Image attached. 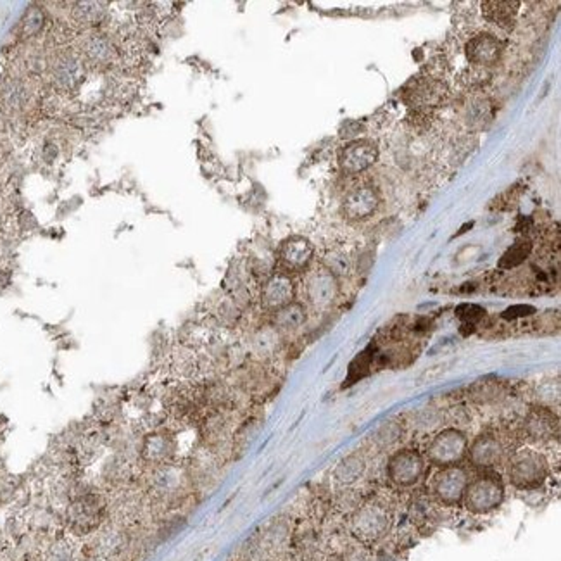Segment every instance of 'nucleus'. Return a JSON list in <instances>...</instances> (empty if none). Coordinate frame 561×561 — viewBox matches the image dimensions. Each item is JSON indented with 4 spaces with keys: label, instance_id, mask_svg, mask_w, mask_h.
I'll use <instances>...</instances> for the list:
<instances>
[{
    "label": "nucleus",
    "instance_id": "obj_1",
    "mask_svg": "<svg viewBox=\"0 0 561 561\" xmlns=\"http://www.w3.org/2000/svg\"><path fill=\"white\" fill-rule=\"evenodd\" d=\"M547 475H549L547 459L534 449H520L508 463L510 482L516 489H537L546 482Z\"/></svg>",
    "mask_w": 561,
    "mask_h": 561
},
{
    "label": "nucleus",
    "instance_id": "obj_2",
    "mask_svg": "<svg viewBox=\"0 0 561 561\" xmlns=\"http://www.w3.org/2000/svg\"><path fill=\"white\" fill-rule=\"evenodd\" d=\"M465 506L475 515H487L496 512L505 501V485L496 475H480L468 483L465 490Z\"/></svg>",
    "mask_w": 561,
    "mask_h": 561
},
{
    "label": "nucleus",
    "instance_id": "obj_3",
    "mask_svg": "<svg viewBox=\"0 0 561 561\" xmlns=\"http://www.w3.org/2000/svg\"><path fill=\"white\" fill-rule=\"evenodd\" d=\"M392 525L391 513L378 503H366L354 512L351 530L363 542H377L389 532Z\"/></svg>",
    "mask_w": 561,
    "mask_h": 561
},
{
    "label": "nucleus",
    "instance_id": "obj_4",
    "mask_svg": "<svg viewBox=\"0 0 561 561\" xmlns=\"http://www.w3.org/2000/svg\"><path fill=\"white\" fill-rule=\"evenodd\" d=\"M468 451V439L458 428H446L439 432L426 449L430 463L439 468L455 466L461 461Z\"/></svg>",
    "mask_w": 561,
    "mask_h": 561
},
{
    "label": "nucleus",
    "instance_id": "obj_5",
    "mask_svg": "<svg viewBox=\"0 0 561 561\" xmlns=\"http://www.w3.org/2000/svg\"><path fill=\"white\" fill-rule=\"evenodd\" d=\"M470 479L465 468L455 465L439 470L432 479L433 496L446 506H456L463 501Z\"/></svg>",
    "mask_w": 561,
    "mask_h": 561
},
{
    "label": "nucleus",
    "instance_id": "obj_6",
    "mask_svg": "<svg viewBox=\"0 0 561 561\" xmlns=\"http://www.w3.org/2000/svg\"><path fill=\"white\" fill-rule=\"evenodd\" d=\"M425 473V461L415 449L396 451L387 461V477L394 485L411 487L422 480Z\"/></svg>",
    "mask_w": 561,
    "mask_h": 561
},
{
    "label": "nucleus",
    "instance_id": "obj_7",
    "mask_svg": "<svg viewBox=\"0 0 561 561\" xmlns=\"http://www.w3.org/2000/svg\"><path fill=\"white\" fill-rule=\"evenodd\" d=\"M378 147L369 140H356L339 154L341 170L347 174H358L377 163Z\"/></svg>",
    "mask_w": 561,
    "mask_h": 561
},
{
    "label": "nucleus",
    "instance_id": "obj_8",
    "mask_svg": "<svg viewBox=\"0 0 561 561\" xmlns=\"http://www.w3.org/2000/svg\"><path fill=\"white\" fill-rule=\"evenodd\" d=\"M306 294H308L309 302L317 309L330 308L339 294L337 277L330 273L327 268L313 271L306 280Z\"/></svg>",
    "mask_w": 561,
    "mask_h": 561
},
{
    "label": "nucleus",
    "instance_id": "obj_9",
    "mask_svg": "<svg viewBox=\"0 0 561 561\" xmlns=\"http://www.w3.org/2000/svg\"><path fill=\"white\" fill-rule=\"evenodd\" d=\"M470 461L477 468H494L505 456L501 441L492 433H480L466 451Z\"/></svg>",
    "mask_w": 561,
    "mask_h": 561
},
{
    "label": "nucleus",
    "instance_id": "obj_10",
    "mask_svg": "<svg viewBox=\"0 0 561 561\" xmlns=\"http://www.w3.org/2000/svg\"><path fill=\"white\" fill-rule=\"evenodd\" d=\"M444 85L437 80L422 78L415 80L409 83L404 90V99L409 106L416 109H425V107L437 106L444 97Z\"/></svg>",
    "mask_w": 561,
    "mask_h": 561
},
{
    "label": "nucleus",
    "instance_id": "obj_11",
    "mask_svg": "<svg viewBox=\"0 0 561 561\" xmlns=\"http://www.w3.org/2000/svg\"><path fill=\"white\" fill-rule=\"evenodd\" d=\"M80 49H82L80 54H82L83 60L92 66H109L114 65L117 59V50L114 43L107 36L99 35V33L85 36Z\"/></svg>",
    "mask_w": 561,
    "mask_h": 561
},
{
    "label": "nucleus",
    "instance_id": "obj_12",
    "mask_svg": "<svg viewBox=\"0 0 561 561\" xmlns=\"http://www.w3.org/2000/svg\"><path fill=\"white\" fill-rule=\"evenodd\" d=\"M378 194L371 189V187H361L352 192H349L344 199V214L349 220H366L377 211Z\"/></svg>",
    "mask_w": 561,
    "mask_h": 561
},
{
    "label": "nucleus",
    "instance_id": "obj_13",
    "mask_svg": "<svg viewBox=\"0 0 561 561\" xmlns=\"http://www.w3.org/2000/svg\"><path fill=\"white\" fill-rule=\"evenodd\" d=\"M292 299H294V284L287 275L277 273L264 284L263 294H261L264 308L277 311V309L290 304Z\"/></svg>",
    "mask_w": 561,
    "mask_h": 561
},
{
    "label": "nucleus",
    "instance_id": "obj_14",
    "mask_svg": "<svg viewBox=\"0 0 561 561\" xmlns=\"http://www.w3.org/2000/svg\"><path fill=\"white\" fill-rule=\"evenodd\" d=\"M503 52V43L492 35L473 36L466 43V57L470 62L479 66L494 65Z\"/></svg>",
    "mask_w": 561,
    "mask_h": 561
},
{
    "label": "nucleus",
    "instance_id": "obj_15",
    "mask_svg": "<svg viewBox=\"0 0 561 561\" xmlns=\"http://www.w3.org/2000/svg\"><path fill=\"white\" fill-rule=\"evenodd\" d=\"M313 260V245L302 237H292L282 245L280 261L288 270H304Z\"/></svg>",
    "mask_w": 561,
    "mask_h": 561
},
{
    "label": "nucleus",
    "instance_id": "obj_16",
    "mask_svg": "<svg viewBox=\"0 0 561 561\" xmlns=\"http://www.w3.org/2000/svg\"><path fill=\"white\" fill-rule=\"evenodd\" d=\"M366 472V461L359 455H349L344 459L339 461V465L334 470V479L337 485L351 487L356 482L361 480V477Z\"/></svg>",
    "mask_w": 561,
    "mask_h": 561
},
{
    "label": "nucleus",
    "instance_id": "obj_17",
    "mask_svg": "<svg viewBox=\"0 0 561 561\" xmlns=\"http://www.w3.org/2000/svg\"><path fill=\"white\" fill-rule=\"evenodd\" d=\"M518 8V2H483L482 12L487 21L494 23L499 28L510 30L515 25Z\"/></svg>",
    "mask_w": 561,
    "mask_h": 561
},
{
    "label": "nucleus",
    "instance_id": "obj_18",
    "mask_svg": "<svg viewBox=\"0 0 561 561\" xmlns=\"http://www.w3.org/2000/svg\"><path fill=\"white\" fill-rule=\"evenodd\" d=\"M174 441L166 433H152L146 441V458L150 461L164 463L173 458Z\"/></svg>",
    "mask_w": 561,
    "mask_h": 561
},
{
    "label": "nucleus",
    "instance_id": "obj_19",
    "mask_svg": "<svg viewBox=\"0 0 561 561\" xmlns=\"http://www.w3.org/2000/svg\"><path fill=\"white\" fill-rule=\"evenodd\" d=\"M306 320V309L302 304L297 302H290V304L284 306V308L277 309L275 313V327L278 330L290 332L301 327Z\"/></svg>",
    "mask_w": 561,
    "mask_h": 561
},
{
    "label": "nucleus",
    "instance_id": "obj_20",
    "mask_svg": "<svg viewBox=\"0 0 561 561\" xmlns=\"http://www.w3.org/2000/svg\"><path fill=\"white\" fill-rule=\"evenodd\" d=\"M556 426H558L556 420L549 415V411H542V409L534 411L532 415L527 418L525 423V428L527 432L530 433V437L540 439V441L551 437L554 430H556Z\"/></svg>",
    "mask_w": 561,
    "mask_h": 561
},
{
    "label": "nucleus",
    "instance_id": "obj_21",
    "mask_svg": "<svg viewBox=\"0 0 561 561\" xmlns=\"http://www.w3.org/2000/svg\"><path fill=\"white\" fill-rule=\"evenodd\" d=\"M532 253V244L529 240H520L516 244H513L512 247L503 254V257L499 260V268H505V270H512V268L520 266L527 257Z\"/></svg>",
    "mask_w": 561,
    "mask_h": 561
},
{
    "label": "nucleus",
    "instance_id": "obj_22",
    "mask_svg": "<svg viewBox=\"0 0 561 561\" xmlns=\"http://www.w3.org/2000/svg\"><path fill=\"white\" fill-rule=\"evenodd\" d=\"M99 523V505L90 499H83L75 506V525L87 527V530L93 529Z\"/></svg>",
    "mask_w": 561,
    "mask_h": 561
},
{
    "label": "nucleus",
    "instance_id": "obj_23",
    "mask_svg": "<svg viewBox=\"0 0 561 561\" xmlns=\"http://www.w3.org/2000/svg\"><path fill=\"white\" fill-rule=\"evenodd\" d=\"M402 437V426L396 422L384 423L373 435V444L380 449H387L394 446Z\"/></svg>",
    "mask_w": 561,
    "mask_h": 561
},
{
    "label": "nucleus",
    "instance_id": "obj_24",
    "mask_svg": "<svg viewBox=\"0 0 561 561\" xmlns=\"http://www.w3.org/2000/svg\"><path fill=\"white\" fill-rule=\"evenodd\" d=\"M104 5L97 2H87V4H78L75 12V19L82 25H97L104 18Z\"/></svg>",
    "mask_w": 561,
    "mask_h": 561
},
{
    "label": "nucleus",
    "instance_id": "obj_25",
    "mask_svg": "<svg viewBox=\"0 0 561 561\" xmlns=\"http://www.w3.org/2000/svg\"><path fill=\"white\" fill-rule=\"evenodd\" d=\"M456 314H458L459 320L465 323V327H473L479 320H482L483 314H485V309H482L480 306L475 304H463L456 309Z\"/></svg>",
    "mask_w": 561,
    "mask_h": 561
},
{
    "label": "nucleus",
    "instance_id": "obj_26",
    "mask_svg": "<svg viewBox=\"0 0 561 561\" xmlns=\"http://www.w3.org/2000/svg\"><path fill=\"white\" fill-rule=\"evenodd\" d=\"M275 345H277V334L273 328H264L254 339V347L260 354H270L273 352Z\"/></svg>",
    "mask_w": 561,
    "mask_h": 561
},
{
    "label": "nucleus",
    "instance_id": "obj_27",
    "mask_svg": "<svg viewBox=\"0 0 561 561\" xmlns=\"http://www.w3.org/2000/svg\"><path fill=\"white\" fill-rule=\"evenodd\" d=\"M327 270L330 271V273H334L335 277H337L339 273H347L349 270V261H347V256H344V254H330V256L327 257Z\"/></svg>",
    "mask_w": 561,
    "mask_h": 561
},
{
    "label": "nucleus",
    "instance_id": "obj_28",
    "mask_svg": "<svg viewBox=\"0 0 561 561\" xmlns=\"http://www.w3.org/2000/svg\"><path fill=\"white\" fill-rule=\"evenodd\" d=\"M536 309L532 308V306H523V304H518V306H512V308H508L503 313V318H506V320H516V318H523V317H529V314H532Z\"/></svg>",
    "mask_w": 561,
    "mask_h": 561
}]
</instances>
